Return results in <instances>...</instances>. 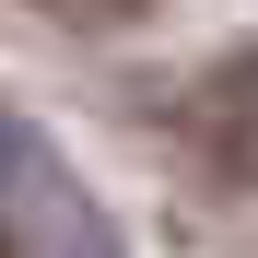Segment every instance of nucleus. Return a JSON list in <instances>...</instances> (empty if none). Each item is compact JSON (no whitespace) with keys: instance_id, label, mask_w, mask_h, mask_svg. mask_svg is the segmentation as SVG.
<instances>
[{"instance_id":"1","label":"nucleus","mask_w":258,"mask_h":258,"mask_svg":"<svg viewBox=\"0 0 258 258\" xmlns=\"http://www.w3.org/2000/svg\"><path fill=\"white\" fill-rule=\"evenodd\" d=\"M200 153H211V188H246V59L200 82Z\"/></svg>"},{"instance_id":"2","label":"nucleus","mask_w":258,"mask_h":258,"mask_svg":"<svg viewBox=\"0 0 258 258\" xmlns=\"http://www.w3.org/2000/svg\"><path fill=\"white\" fill-rule=\"evenodd\" d=\"M35 12H71V24H117V12H141V0H35Z\"/></svg>"},{"instance_id":"3","label":"nucleus","mask_w":258,"mask_h":258,"mask_svg":"<svg viewBox=\"0 0 258 258\" xmlns=\"http://www.w3.org/2000/svg\"><path fill=\"white\" fill-rule=\"evenodd\" d=\"M0 258H12V235H0Z\"/></svg>"}]
</instances>
